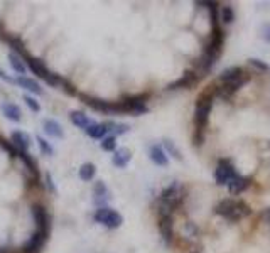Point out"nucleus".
Here are the masks:
<instances>
[{"instance_id":"1","label":"nucleus","mask_w":270,"mask_h":253,"mask_svg":"<svg viewBox=\"0 0 270 253\" xmlns=\"http://www.w3.org/2000/svg\"><path fill=\"white\" fill-rule=\"evenodd\" d=\"M223 42H225V32H223V29H221V25L220 27H214L210 42L206 44L201 58H199V61H198L199 69H201L203 73H210L211 69L214 68V64L218 63V59H220V56H221V51H223Z\"/></svg>"},{"instance_id":"2","label":"nucleus","mask_w":270,"mask_h":253,"mask_svg":"<svg viewBox=\"0 0 270 253\" xmlns=\"http://www.w3.org/2000/svg\"><path fill=\"white\" fill-rule=\"evenodd\" d=\"M186 194H188V189H186L184 184L174 181L173 184H169L167 188L162 189L159 196V214L160 213H167V214H173V211L176 208H179L182 204V201L186 199Z\"/></svg>"},{"instance_id":"3","label":"nucleus","mask_w":270,"mask_h":253,"mask_svg":"<svg viewBox=\"0 0 270 253\" xmlns=\"http://www.w3.org/2000/svg\"><path fill=\"white\" fill-rule=\"evenodd\" d=\"M214 213L220 216H223L228 221H240L245 219L251 214V208L248 206L245 201L240 199H221L214 208Z\"/></svg>"},{"instance_id":"4","label":"nucleus","mask_w":270,"mask_h":253,"mask_svg":"<svg viewBox=\"0 0 270 253\" xmlns=\"http://www.w3.org/2000/svg\"><path fill=\"white\" fill-rule=\"evenodd\" d=\"M214 88L216 86H210L206 91H203L199 95V98L196 100V108H194V123H196V130H206L208 120H210V113L213 110L214 103Z\"/></svg>"},{"instance_id":"5","label":"nucleus","mask_w":270,"mask_h":253,"mask_svg":"<svg viewBox=\"0 0 270 253\" xmlns=\"http://www.w3.org/2000/svg\"><path fill=\"white\" fill-rule=\"evenodd\" d=\"M24 56H25V66H27L34 75H38L39 78L44 79L47 84H51V86H68L66 79H63L59 75L51 71L41 59H36V58H32V56L29 58L27 54H24Z\"/></svg>"},{"instance_id":"6","label":"nucleus","mask_w":270,"mask_h":253,"mask_svg":"<svg viewBox=\"0 0 270 253\" xmlns=\"http://www.w3.org/2000/svg\"><path fill=\"white\" fill-rule=\"evenodd\" d=\"M93 219L100 225L107 226L108 230H116L122 226L123 223V216L120 214L116 210H112L108 206H103V208H96L93 213Z\"/></svg>"},{"instance_id":"7","label":"nucleus","mask_w":270,"mask_h":253,"mask_svg":"<svg viewBox=\"0 0 270 253\" xmlns=\"http://www.w3.org/2000/svg\"><path fill=\"white\" fill-rule=\"evenodd\" d=\"M236 175H238V172H236L235 166H233L230 160L221 159L220 162H218L216 171H214V179H216L218 186H228L230 181H233Z\"/></svg>"},{"instance_id":"8","label":"nucleus","mask_w":270,"mask_h":253,"mask_svg":"<svg viewBox=\"0 0 270 253\" xmlns=\"http://www.w3.org/2000/svg\"><path fill=\"white\" fill-rule=\"evenodd\" d=\"M159 232L166 245H171L174 241V225H173V214L160 213L159 214Z\"/></svg>"},{"instance_id":"9","label":"nucleus","mask_w":270,"mask_h":253,"mask_svg":"<svg viewBox=\"0 0 270 253\" xmlns=\"http://www.w3.org/2000/svg\"><path fill=\"white\" fill-rule=\"evenodd\" d=\"M196 83H199V76L196 71H193V69H188V71H184V75L181 76L179 79H176L174 83L167 84V90H189V88H193Z\"/></svg>"},{"instance_id":"10","label":"nucleus","mask_w":270,"mask_h":253,"mask_svg":"<svg viewBox=\"0 0 270 253\" xmlns=\"http://www.w3.org/2000/svg\"><path fill=\"white\" fill-rule=\"evenodd\" d=\"M47 234H49L47 230H36V233L31 236V240L25 243L22 253H39L42 248V245H44Z\"/></svg>"},{"instance_id":"11","label":"nucleus","mask_w":270,"mask_h":253,"mask_svg":"<svg viewBox=\"0 0 270 253\" xmlns=\"http://www.w3.org/2000/svg\"><path fill=\"white\" fill-rule=\"evenodd\" d=\"M10 140L16 145L17 152H20V154H27V150L31 149V144H32L31 135L24 130H14L12 134H10Z\"/></svg>"},{"instance_id":"12","label":"nucleus","mask_w":270,"mask_h":253,"mask_svg":"<svg viewBox=\"0 0 270 253\" xmlns=\"http://www.w3.org/2000/svg\"><path fill=\"white\" fill-rule=\"evenodd\" d=\"M110 199V193H108V188L103 181H96L93 186V203L95 206L103 208L107 206V201Z\"/></svg>"},{"instance_id":"13","label":"nucleus","mask_w":270,"mask_h":253,"mask_svg":"<svg viewBox=\"0 0 270 253\" xmlns=\"http://www.w3.org/2000/svg\"><path fill=\"white\" fill-rule=\"evenodd\" d=\"M32 216H34V221L38 225V230H47L49 232V226H51V216L47 213L46 206L42 204H36L34 210H32Z\"/></svg>"},{"instance_id":"14","label":"nucleus","mask_w":270,"mask_h":253,"mask_svg":"<svg viewBox=\"0 0 270 253\" xmlns=\"http://www.w3.org/2000/svg\"><path fill=\"white\" fill-rule=\"evenodd\" d=\"M245 75H248V73L242 68V66H231V68L225 69V71L221 73L220 78H218V79H220L221 84H228V83L238 81V79H242Z\"/></svg>"},{"instance_id":"15","label":"nucleus","mask_w":270,"mask_h":253,"mask_svg":"<svg viewBox=\"0 0 270 253\" xmlns=\"http://www.w3.org/2000/svg\"><path fill=\"white\" fill-rule=\"evenodd\" d=\"M130 160H132V152H130V149H127V147L116 149L115 152H113V156H112V164L115 167H118V169L127 167Z\"/></svg>"},{"instance_id":"16","label":"nucleus","mask_w":270,"mask_h":253,"mask_svg":"<svg viewBox=\"0 0 270 253\" xmlns=\"http://www.w3.org/2000/svg\"><path fill=\"white\" fill-rule=\"evenodd\" d=\"M149 157H151L152 162L159 167H166L167 164H169L167 154H166V150H164L162 145H157V144L151 145V149H149Z\"/></svg>"},{"instance_id":"17","label":"nucleus","mask_w":270,"mask_h":253,"mask_svg":"<svg viewBox=\"0 0 270 253\" xmlns=\"http://www.w3.org/2000/svg\"><path fill=\"white\" fill-rule=\"evenodd\" d=\"M0 110H2L3 117L10 122H20L22 120V110L19 108L16 103H10V101H3L0 105Z\"/></svg>"},{"instance_id":"18","label":"nucleus","mask_w":270,"mask_h":253,"mask_svg":"<svg viewBox=\"0 0 270 253\" xmlns=\"http://www.w3.org/2000/svg\"><path fill=\"white\" fill-rule=\"evenodd\" d=\"M85 132H86V135H88L90 138H93V140H103V138L108 135L107 122H101V123L93 122Z\"/></svg>"},{"instance_id":"19","label":"nucleus","mask_w":270,"mask_h":253,"mask_svg":"<svg viewBox=\"0 0 270 253\" xmlns=\"http://www.w3.org/2000/svg\"><path fill=\"white\" fill-rule=\"evenodd\" d=\"M16 84L24 90L31 91L32 95H42V88L41 84L36 81L34 78H29V76H17L16 78Z\"/></svg>"},{"instance_id":"20","label":"nucleus","mask_w":270,"mask_h":253,"mask_svg":"<svg viewBox=\"0 0 270 253\" xmlns=\"http://www.w3.org/2000/svg\"><path fill=\"white\" fill-rule=\"evenodd\" d=\"M69 120H71L73 125L81 128V130H86V128L93 123L90 120V117L85 115V112H81V110H73V112L69 113Z\"/></svg>"},{"instance_id":"21","label":"nucleus","mask_w":270,"mask_h":253,"mask_svg":"<svg viewBox=\"0 0 270 253\" xmlns=\"http://www.w3.org/2000/svg\"><path fill=\"white\" fill-rule=\"evenodd\" d=\"M248 186H250V179L243 177V175L238 174L233 181H230L228 191H230V194H233V196H238V194H242Z\"/></svg>"},{"instance_id":"22","label":"nucleus","mask_w":270,"mask_h":253,"mask_svg":"<svg viewBox=\"0 0 270 253\" xmlns=\"http://www.w3.org/2000/svg\"><path fill=\"white\" fill-rule=\"evenodd\" d=\"M42 127H44V132L49 135V137L59 138V140H63L64 138V128L61 127V123H58L56 120H44Z\"/></svg>"},{"instance_id":"23","label":"nucleus","mask_w":270,"mask_h":253,"mask_svg":"<svg viewBox=\"0 0 270 253\" xmlns=\"http://www.w3.org/2000/svg\"><path fill=\"white\" fill-rule=\"evenodd\" d=\"M7 59H9L10 68L14 69V73H17V75H19V76H25V71H27V66H25L24 59L19 56V54H16V53H9V56H7Z\"/></svg>"},{"instance_id":"24","label":"nucleus","mask_w":270,"mask_h":253,"mask_svg":"<svg viewBox=\"0 0 270 253\" xmlns=\"http://www.w3.org/2000/svg\"><path fill=\"white\" fill-rule=\"evenodd\" d=\"M78 174H79V179H81V181L90 182V181H93L95 174H96V167H95V164H91V162H85L81 167H79Z\"/></svg>"},{"instance_id":"25","label":"nucleus","mask_w":270,"mask_h":253,"mask_svg":"<svg viewBox=\"0 0 270 253\" xmlns=\"http://www.w3.org/2000/svg\"><path fill=\"white\" fill-rule=\"evenodd\" d=\"M164 150H166V154H171V157L176 160H182V154L179 147L176 145V142H173L171 138H164V144H162Z\"/></svg>"},{"instance_id":"26","label":"nucleus","mask_w":270,"mask_h":253,"mask_svg":"<svg viewBox=\"0 0 270 253\" xmlns=\"http://www.w3.org/2000/svg\"><path fill=\"white\" fill-rule=\"evenodd\" d=\"M235 20V10H233L231 5H223L220 7V22L225 25H230Z\"/></svg>"},{"instance_id":"27","label":"nucleus","mask_w":270,"mask_h":253,"mask_svg":"<svg viewBox=\"0 0 270 253\" xmlns=\"http://www.w3.org/2000/svg\"><path fill=\"white\" fill-rule=\"evenodd\" d=\"M107 127H108V132L113 137H118V135H123L130 130V127L127 123H116V122H107Z\"/></svg>"},{"instance_id":"28","label":"nucleus","mask_w":270,"mask_h":253,"mask_svg":"<svg viewBox=\"0 0 270 253\" xmlns=\"http://www.w3.org/2000/svg\"><path fill=\"white\" fill-rule=\"evenodd\" d=\"M100 147H101V150H105V152H115L116 150V137H113V135H107V137L101 140Z\"/></svg>"},{"instance_id":"29","label":"nucleus","mask_w":270,"mask_h":253,"mask_svg":"<svg viewBox=\"0 0 270 253\" xmlns=\"http://www.w3.org/2000/svg\"><path fill=\"white\" fill-rule=\"evenodd\" d=\"M36 142H38L39 150H41V152L44 154V156H53V154H54L53 145H51L44 137H41V135H38V137H36Z\"/></svg>"},{"instance_id":"30","label":"nucleus","mask_w":270,"mask_h":253,"mask_svg":"<svg viewBox=\"0 0 270 253\" xmlns=\"http://www.w3.org/2000/svg\"><path fill=\"white\" fill-rule=\"evenodd\" d=\"M248 64H250L253 69H257L258 73H269L270 71V66L265 63V61L257 59V58H250V59H248Z\"/></svg>"},{"instance_id":"31","label":"nucleus","mask_w":270,"mask_h":253,"mask_svg":"<svg viewBox=\"0 0 270 253\" xmlns=\"http://www.w3.org/2000/svg\"><path fill=\"white\" fill-rule=\"evenodd\" d=\"M24 101H25V105H27V108L31 110V112H34V113L41 112V103H39L34 97H31V95H24Z\"/></svg>"},{"instance_id":"32","label":"nucleus","mask_w":270,"mask_h":253,"mask_svg":"<svg viewBox=\"0 0 270 253\" xmlns=\"http://www.w3.org/2000/svg\"><path fill=\"white\" fill-rule=\"evenodd\" d=\"M0 79H3L5 83H10V84H16V78H12V76L7 75L3 69H0Z\"/></svg>"},{"instance_id":"33","label":"nucleus","mask_w":270,"mask_h":253,"mask_svg":"<svg viewBox=\"0 0 270 253\" xmlns=\"http://www.w3.org/2000/svg\"><path fill=\"white\" fill-rule=\"evenodd\" d=\"M262 38H264L267 42H270V24L264 25V29H262Z\"/></svg>"},{"instance_id":"34","label":"nucleus","mask_w":270,"mask_h":253,"mask_svg":"<svg viewBox=\"0 0 270 253\" xmlns=\"http://www.w3.org/2000/svg\"><path fill=\"white\" fill-rule=\"evenodd\" d=\"M260 218L264 219L265 223H270V208H265L264 211H262V214H260Z\"/></svg>"},{"instance_id":"35","label":"nucleus","mask_w":270,"mask_h":253,"mask_svg":"<svg viewBox=\"0 0 270 253\" xmlns=\"http://www.w3.org/2000/svg\"><path fill=\"white\" fill-rule=\"evenodd\" d=\"M46 184H47V188H49L51 191H54V186H53V181H51V175L49 174L46 175Z\"/></svg>"}]
</instances>
